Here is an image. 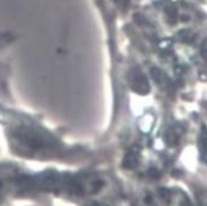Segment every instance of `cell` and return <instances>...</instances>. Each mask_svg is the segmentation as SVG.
Returning a JSON list of instances; mask_svg holds the SVG:
<instances>
[{
	"label": "cell",
	"instance_id": "cell-6",
	"mask_svg": "<svg viewBox=\"0 0 207 206\" xmlns=\"http://www.w3.org/2000/svg\"><path fill=\"white\" fill-rule=\"evenodd\" d=\"M151 75H152V77H153V80L156 81L157 84H161V82L164 80V74H163L159 69H157V68H153V69L151 70Z\"/></svg>",
	"mask_w": 207,
	"mask_h": 206
},
{
	"label": "cell",
	"instance_id": "cell-4",
	"mask_svg": "<svg viewBox=\"0 0 207 206\" xmlns=\"http://www.w3.org/2000/svg\"><path fill=\"white\" fill-rule=\"evenodd\" d=\"M136 164H137V151H136V149H133L125 156V158L123 161V166H124V168L133 169L136 167Z\"/></svg>",
	"mask_w": 207,
	"mask_h": 206
},
{
	"label": "cell",
	"instance_id": "cell-7",
	"mask_svg": "<svg viewBox=\"0 0 207 206\" xmlns=\"http://www.w3.org/2000/svg\"><path fill=\"white\" fill-rule=\"evenodd\" d=\"M158 193L161 194V198L164 199L165 201H169L171 200V193L168 189H164V188H159L158 189Z\"/></svg>",
	"mask_w": 207,
	"mask_h": 206
},
{
	"label": "cell",
	"instance_id": "cell-1",
	"mask_svg": "<svg viewBox=\"0 0 207 206\" xmlns=\"http://www.w3.org/2000/svg\"><path fill=\"white\" fill-rule=\"evenodd\" d=\"M0 101L16 103L11 90V65L5 60H0Z\"/></svg>",
	"mask_w": 207,
	"mask_h": 206
},
{
	"label": "cell",
	"instance_id": "cell-9",
	"mask_svg": "<svg viewBox=\"0 0 207 206\" xmlns=\"http://www.w3.org/2000/svg\"><path fill=\"white\" fill-rule=\"evenodd\" d=\"M145 202L146 204H150V202H152V196H146V199H145Z\"/></svg>",
	"mask_w": 207,
	"mask_h": 206
},
{
	"label": "cell",
	"instance_id": "cell-2",
	"mask_svg": "<svg viewBox=\"0 0 207 206\" xmlns=\"http://www.w3.org/2000/svg\"><path fill=\"white\" fill-rule=\"evenodd\" d=\"M133 88L137 93H142L145 95L150 91V86H148V82L146 80V77L142 75V74H137L135 76V79L133 80Z\"/></svg>",
	"mask_w": 207,
	"mask_h": 206
},
{
	"label": "cell",
	"instance_id": "cell-3",
	"mask_svg": "<svg viewBox=\"0 0 207 206\" xmlns=\"http://www.w3.org/2000/svg\"><path fill=\"white\" fill-rule=\"evenodd\" d=\"M182 134V131L179 130L178 126L171 128L169 130L165 133V144L168 146H175L179 143V136Z\"/></svg>",
	"mask_w": 207,
	"mask_h": 206
},
{
	"label": "cell",
	"instance_id": "cell-5",
	"mask_svg": "<svg viewBox=\"0 0 207 206\" xmlns=\"http://www.w3.org/2000/svg\"><path fill=\"white\" fill-rule=\"evenodd\" d=\"M167 17H168V21H169L172 25L176 21V19H178V10L175 9V6H168V9H167Z\"/></svg>",
	"mask_w": 207,
	"mask_h": 206
},
{
	"label": "cell",
	"instance_id": "cell-8",
	"mask_svg": "<svg viewBox=\"0 0 207 206\" xmlns=\"http://www.w3.org/2000/svg\"><path fill=\"white\" fill-rule=\"evenodd\" d=\"M148 175H150L151 178H153V179H157V178L161 177V173H159V171L156 169V168H150V169H148Z\"/></svg>",
	"mask_w": 207,
	"mask_h": 206
}]
</instances>
